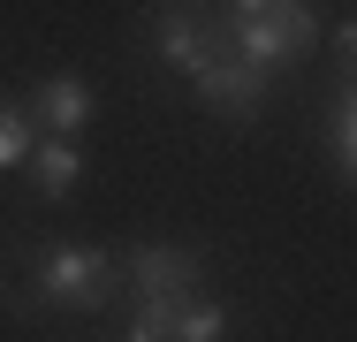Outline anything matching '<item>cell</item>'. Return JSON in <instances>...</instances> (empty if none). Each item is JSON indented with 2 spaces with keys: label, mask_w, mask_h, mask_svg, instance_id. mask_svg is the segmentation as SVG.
I'll use <instances>...</instances> for the list:
<instances>
[{
  "label": "cell",
  "mask_w": 357,
  "mask_h": 342,
  "mask_svg": "<svg viewBox=\"0 0 357 342\" xmlns=\"http://www.w3.org/2000/svg\"><path fill=\"white\" fill-rule=\"evenodd\" d=\"M228 54L251 68H289L319 46V8L312 0H228Z\"/></svg>",
  "instance_id": "obj_1"
},
{
  "label": "cell",
  "mask_w": 357,
  "mask_h": 342,
  "mask_svg": "<svg viewBox=\"0 0 357 342\" xmlns=\"http://www.w3.org/2000/svg\"><path fill=\"white\" fill-rule=\"evenodd\" d=\"M38 297L46 304H69V312H107V297L122 289V259L114 251H99V244H46L38 251Z\"/></svg>",
  "instance_id": "obj_2"
},
{
  "label": "cell",
  "mask_w": 357,
  "mask_h": 342,
  "mask_svg": "<svg viewBox=\"0 0 357 342\" xmlns=\"http://www.w3.org/2000/svg\"><path fill=\"white\" fill-rule=\"evenodd\" d=\"M152 46H160V61L175 76H198L206 61L228 54V23H213L198 0H160L152 8Z\"/></svg>",
  "instance_id": "obj_3"
},
{
  "label": "cell",
  "mask_w": 357,
  "mask_h": 342,
  "mask_svg": "<svg viewBox=\"0 0 357 342\" xmlns=\"http://www.w3.org/2000/svg\"><path fill=\"white\" fill-rule=\"evenodd\" d=\"M190 91L213 107L220 122H251L259 107H266V68L236 61V54H220V61H206L198 76H190Z\"/></svg>",
  "instance_id": "obj_4"
},
{
  "label": "cell",
  "mask_w": 357,
  "mask_h": 342,
  "mask_svg": "<svg viewBox=\"0 0 357 342\" xmlns=\"http://www.w3.org/2000/svg\"><path fill=\"white\" fill-rule=\"evenodd\" d=\"M23 114H31V130H38V137H84V122H91V84L61 68V76L31 84Z\"/></svg>",
  "instance_id": "obj_5"
},
{
  "label": "cell",
  "mask_w": 357,
  "mask_h": 342,
  "mask_svg": "<svg viewBox=\"0 0 357 342\" xmlns=\"http://www.w3.org/2000/svg\"><path fill=\"white\" fill-rule=\"evenodd\" d=\"M122 274L137 281V297H183V289H198L206 259H198L190 244H137V251L122 259Z\"/></svg>",
  "instance_id": "obj_6"
},
{
  "label": "cell",
  "mask_w": 357,
  "mask_h": 342,
  "mask_svg": "<svg viewBox=\"0 0 357 342\" xmlns=\"http://www.w3.org/2000/svg\"><path fill=\"white\" fill-rule=\"evenodd\" d=\"M23 168H31V191L38 198H69L76 183H84V144L76 137H31Z\"/></svg>",
  "instance_id": "obj_7"
},
{
  "label": "cell",
  "mask_w": 357,
  "mask_h": 342,
  "mask_svg": "<svg viewBox=\"0 0 357 342\" xmlns=\"http://www.w3.org/2000/svg\"><path fill=\"white\" fill-rule=\"evenodd\" d=\"M327 160H335V175L350 183L357 175V107H350V91L335 99V114H327Z\"/></svg>",
  "instance_id": "obj_8"
},
{
  "label": "cell",
  "mask_w": 357,
  "mask_h": 342,
  "mask_svg": "<svg viewBox=\"0 0 357 342\" xmlns=\"http://www.w3.org/2000/svg\"><path fill=\"white\" fill-rule=\"evenodd\" d=\"M31 114L15 107V99H0V168H23V152H31Z\"/></svg>",
  "instance_id": "obj_9"
}]
</instances>
